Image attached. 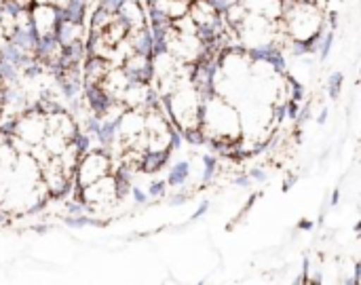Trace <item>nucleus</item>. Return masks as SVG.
<instances>
[{
    "instance_id": "1",
    "label": "nucleus",
    "mask_w": 361,
    "mask_h": 285,
    "mask_svg": "<svg viewBox=\"0 0 361 285\" xmlns=\"http://www.w3.org/2000/svg\"><path fill=\"white\" fill-rule=\"evenodd\" d=\"M112 171H114V159H112V154L106 148H102V146L89 148L80 157L78 167L74 171V188L80 190V188L93 184L95 180L112 174Z\"/></svg>"
},
{
    "instance_id": "2",
    "label": "nucleus",
    "mask_w": 361,
    "mask_h": 285,
    "mask_svg": "<svg viewBox=\"0 0 361 285\" xmlns=\"http://www.w3.org/2000/svg\"><path fill=\"white\" fill-rule=\"evenodd\" d=\"M8 133L17 135L19 140L27 142L30 146H36V144H42L47 131H49V125H47V112L40 108V106H32L27 108L23 114H19L6 129Z\"/></svg>"
},
{
    "instance_id": "3",
    "label": "nucleus",
    "mask_w": 361,
    "mask_h": 285,
    "mask_svg": "<svg viewBox=\"0 0 361 285\" xmlns=\"http://www.w3.org/2000/svg\"><path fill=\"white\" fill-rule=\"evenodd\" d=\"M59 23H61V13L53 4H34L32 6V32L38 38V42L57 38Z\"/></svg>"
},
{
    "instance_id": "4",
    "label": "nucleus",
    "mask_w": 361,
    "mask_h": 285,
    "mask_svg": "<svg viewBox=\"0 0 361 285\" xmlns=\"http://www.w3.org/2000/svg\"><path fill=\"white\" fill-rule=\"evenodd\" d=\"M121 102L127 108H142V110H146L154 102V87H152V83L131 80V85L121 95Z\"/></svg>"
},
{
    "instance_id": "5",
    "label": "nucleus",
    "mask_w": 361,
    "mask_h": 285,
    "mask_svg": "<svg viewBox=\"0 0 361 285\" xmlns=\"http://www.w3.org/2000/svg\"><path fill=\"white\" fill-rule=\"evenodd\" d=\"M123 68L131 76V80H146L152 83V55L150 53H131L125 61Z\"/></svg>"
},
{
    "instance_id": "6",
    "label": "nucleus",
    "mask_w": 361,
    "mask_h": 285,
    "mask_svg": "<svg viewBox=\"0 0 361 285\" xmlns=\"http://www.w3.org/2000/svg\"><path fill=\"white\" fill-rule=\"evenodd\" d=\"M89 36L85 23L80 19H68V17H61V23H59V30H57V40L70 49V47H76V44H82V40Z\"/></svg>"
},
{
    "instance_id": "7",
    "label": "nucleus",
    "mask_w": 361,
    "mask_h": 285,
    "mask_svg": "<svg viewBox=\"0 0 361 285\" xmlns=\"http://www.w3.org/2000/svg\"><path fill=\"white\" fill-rule=\"evenodd\" d=\"M112 61L97 57V55H89L82 68V85L85 87H99L102 80L106 78V74L112 70Z\"/></svg>"
},
{
    "instance_id": "8",
    "label": "nucleus",
    "mask_w": 361,
    "mask_h": 285,
    "mask_svg": "<svg viewBox=\"0 0 361 285\" xmlns=\"http://www.w3.org/2000/svg\"><path fill=\"white\" fill-rule=\"evenodd\" d=\"M131 85V76L127 74V70L123 66H112V70L106 74V78L102 80L99 89L110 97V99H121V95L125 93V89Z\"/></svg>"
},
{
    "instance_id": "9",
    "label": "nucleus",
    "mask_w": 361,
    "mask_h": 285,
    "mask_svg": "<svg viewBox=\"0 0 361 285\" xmlns=\"http://www.w3.org/2000/svg\"><path fill=\"white\" fill-rule=\"evenodd\" d=\"M118 17L129 25V30H137V28L148 25V17L144 11V4L140 0H125L118 6Z\"/></svg>"
},
{
    "instance_id": "10",
    "label": "nucleus",
    "mask_w": 361,
    "mask_h": 285,
    "mask_svg": "<svg viewBox=\"0 0 361 285\" xmlns=\"http://www.w3.org/2000/svg\"><path fill=\"white\" fill-rule=\"evenodd\" d=\"M127 34H129V25H127L121 17H116L108 28H104V30L99 32V36L104 38V42H108L110 47H116L121 40L127 38Z\"/></svg>"
},
{
    "instance_id": "11",
    "label": "nucleus",
    "mask_w": 361,
    "mask_h": 285,
    "mask_svg": "<svg viewBox=\"0 0 361 285\" xmlns=\"http://www.w3.org/2000/svg\"><path fill=\"white\" fill-rule=\"evenodd\" d=\"M68 144H70V140H66L61 133H57V131H47V135H44V140H42V146L51 152V157H59L66 148H68Z\"/></svg>"
},
{
    "instance_id": "12",
    "label": "nucleus",
    "mask_w": 361,
    "mask_h": 285,
    "mask_svg": "<svg viewBox=\"0 0 361 285\" xmlns=\"http://www.w3.org/2000/svg\"><path fill=\"white\" fill-rule=\"evenodd\" d=\"M186 178H188V163L182 161V163H178V165L171 169V174H169V184H171V186H180V184H184Z\"/></svg>"
},
{
    "instance_id": "13",
    "label": "nucleus",
    "mask_w": 361,
    "mask_h": 285,
    "mask_svg": "<svg viewBox=\"0 0 361 285\" xmlns=\"http://www.w3.org/2000/svg\"><path fill=\"white\" fill-rule=\"evenodd\" d=\"M6 6H11L13 11H21V8H32L34 0H2Z\"/></svg>"
},
{
    "instance_id": "14",
    "label": "nucleus",
    "mask_w": 361,
    "mask_h": 285,
    "mask_svg": "<svg viewBox=\"0 0 361 285\" xmlns=\"http://www.w3.org/2000/svg\"><path fill=\"white\" fill-rule=\"evenodd\" d=\"M74 2H76V0H53V6H55V8H57L61 15H63V13H66V11H68V8H70Z\"/></svg>"
},
{
    "instance_id": "15",
    "label": "nucleus",
    "mask_w": 361,
    "mask_h": 285,
    "mask_svg": "<svg viewBox=\"0 0 361 285\" xmlns=\"http://www.w3.org/2000/svg\"><path fill=\"white\" fill-rule=\"evenodd\" d=\"M0 171H2V167H0Z\"/></svg>"
}]
</instances>
